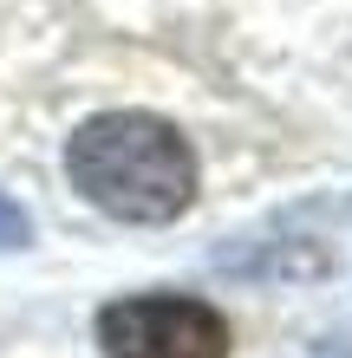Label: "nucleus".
<instances>
[{
  "mask_svg": "<svg viewBox=\"0 0 352 358\" xmlns=\"http://www.w3.org/2000/svg\"><path fill=\"white\" fill-rule=\"evenodd\" d=\"M27 235H33V222H27V208L0 196V248H27Z\"/></svg>",
  "mask_w": 352,
  "mask_h": 358,
  "instance_id": "3",
  "label": "nucleus"
},
{
  "mask_svg": "<svg viewBox=\"0 0 352 358\" xmlns=\"http://www.w3.org/2000/svg\"><path fill=\"white\" fill-rule=\"evenodd\" d=\"M66 176L111 222H176L196 202V150L150 111H105L66 143Z\"/></svg>",
  "mask_w": 352,
  "mask_h": 358,
  "instance_id": "1",
  "label": "nucleus"
},
{
  "mask_svg": "<svg viewBox=\"0 0 352 358\" xmlns=\"http://www.w3.org/2000/svg\"><path fill=\"white\" fill-rule=\"evenodd\" d=\"M105 358H229L235 332L209 300L190 293H137L98 313Z\"/></svg>",
  "mask_w": 352,
  "mask_h": 358,
  "instance_id": "2",
  "label": "nucleus"
}]
</instances>
